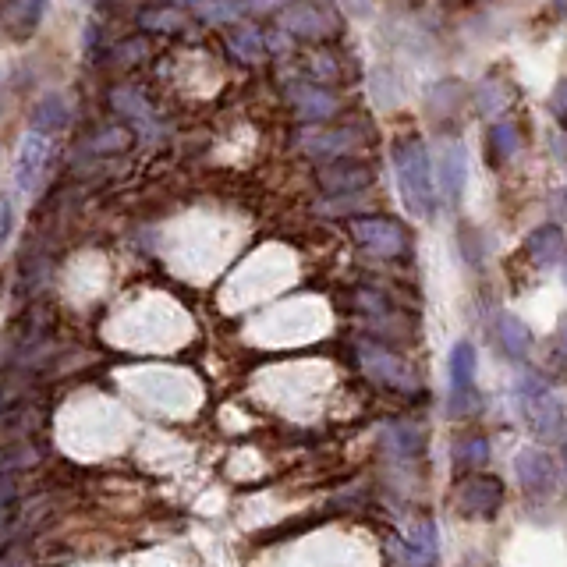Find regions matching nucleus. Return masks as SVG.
<instances>
[{
    "label": "nucleus",
    "instance_id": "1",
    "mask_svg": "<svg viewBox=\"0 0 567 567\" xmlns=\"http://www.w3.org/2000/svg\"><path fill=\"white\" fill-rule=\"evenodd\" d=\"M394 164H397V185L408 202V210L415 217H433L436 213V188L433 174H429V153L422 142H401L394 149Z\"/></svg>",
    "mask_w": 567,
    "mask_h": 567
},
{
    "label": "nucleus",
    "instance_id": "2",
    "mask_svg": "<svg viewBox=\"0 0 567 567\" xmlns=\"http://www.w3.org/2000/svg\"><path fill=\"white\" fill-rule=\"evenodd\" d=\"M518 408H521V419L529 422L532 433H539L543 440H557V436L564 433L567 426L564 404L557 401V394H553L539 376L525 373L518 380Z\"/></svg>",
    "mask_w": 567,
    "mask_h": 567
},
{
    "label": "nucleus",
    "instance_id": "3",
    "mask_svg": "<svg viewBox=\"0 0 567 567\" xmlns=\"http://www.w3.org/2000/svg\"><path fill=\"white\" fill-rule=\"evenodd\" d=\"M50 164H54V142H50L47 132H36V128H32L22 139L18 156H15V185L22 188V192H36L43 174L50 171Z\"/></svg>",
    "mask_w": 567,
    "mask_h": 567
},
{
    "label": "nucleus",
    "instance_id": "4",
    "mask_svg": "<svg viewBox=\"0 0 567 567\" xmlns=\"http://www.w3.org/2000/svg\"><path fill=\"white\" fill-rule=\"evenodd\" d=\"M451 397H454L451 404L454 415L468 412L475 401V348L465 341L454 344L451 351Z\"/></svg>",
    "mask_w": 567,
    "mask_h": 567
},
{
    "label": "nucleus",
    "instance_id": "5",
    "mask_svg": "<svg viewBox=\"0 0 567 567\" xmlns=\"http://www.w3.org/2000/svg\"><path fill=\"white\" fill-rule=\"evenodd\" d=\"M514 468H518V482L525 486V493L532 497H550L553 486H557V472H553L550 458L543 451H521L514 458Z\"/></svg>",
    "mask_w": 567,
    "mask_h": 567
},
{
    "label": "nucleus",
    "instance_id": "6",
    "mask_svg": "<svg viewBox=\"0 0 567 567\" xmlns=\"http://www.w3.org/2000/svg\"><path fill=\"white\" fill-rule=\"evenodd\" d=\"M504 504V486L497 479H468L458 493V507L468 518H493V511Z\"/></svg>",
    "mask_w": 567,
    "mask_h": 567
},
{
    "label": "nucleus",
    "instance_id": "7",
    "mask_svg": "<svg viewBox=\"0 0 567 567\" xmlns=\"http://www.w3.org/2000/svg\"><path fill=\"white\" fill-rule=\"evenodd\" d=\"M355 238L376 256H397L404 249V231L394 220H355Z\"/></svg>",
    "mask_w": 567,
    "mask_h": 567
},
{
    "label": "nucleus",
    "instance_id": "8",
    "mask_svg": "<svg viewBox=\"0 0 567 567\" xmlns=\"http://www.w3.org/2000/svg\"><path fill=\"white\" fill-rule=\"evenodd\" d=\"M43 4H47V0H8V4H4V29L18 39L32 36V29H36L39 18H43Z\"/></svg>",
    "mask_w": 567,
    "mask_h": 567
},
{
    "label": "nucleus",
    "instance_id": "9",
    "mask_svg": "<svg viewBox=\"0 0 567 567\" xmlns=\"http://www.w3.org/2000/svg\"><path fill=\"white\" fill-rule=\"evenodd\" d=\"M525 249H529V256L536 259L539 266H550L564 256V234H560V227H553V224L536 227V231L529 234V241H525Z\"/></svg>",
    "mask_w": 567,
    "mask_h": 567
},
{
    "label": "nucleus",
    "instance_id": "10",
    "mask_svg": "<svg viewBox=\"0 0 567 567\" xmlns=\"http://www.w3.org/2000/svg\"><path fill=\"white\" fill-rule=\"evenodd\" d=\"M497 337H500V344H504V351L511 358H525L532 351V334H529V327L521 323L518 316H511V312H500V319H497Z\"/></svg>",
    "mask_w": 567,
    "mask_h": 567
},
{
    "label": "nucleus",
    "instance_id": "11",
    "mask_svg": "<svg viewBox=\"0 0 567 567\" xmlns=\"http://www.w3.org/2000/svg\"><path fill=\"white\" fill-rule=\"evenodd\" d=\"M68 103H64V96H57V93H50V96H43L39 100V107L32 110V128L36 132H61L64 125H68Z\"/></svg>",
    "mask_w": 567,
    "mask_h": 567
},
{
    "label": "nucleus",
    "instance_id": "12",
    "mask_svg": "<svg viewBox=\"0 0 567 567\" xmlns=\"http://www.w3.org/2000/svg\"><path fill=\"white\" fill-rule=\"evenodd\" d=\"M440 178H443V192H447V199H458L461 188H465V149L454 142V146L443 149V160H440Z\"/></svg>",
    "mask_w": 567,
    "mask_h": 567
},
{
    "label": "nucleus",
    "instance_id": "13",
    "mask_svg": "<svg viewBox=\"0 0 567 567\" xmlns=\"http://www.w3.org/2000/svg\"><path fill=\"white\" fill-rule=\"evenodd\" d=\"M366 362H369V369H373V376H380V380L394 383V387H412V380L404 376V366L397 362V358L383 355V351H366Z\"/></svg>",
    "mask_w": 567,
    "mask_h": 567
},
{
    "label": "nucleus",
    "instance_id": "14",
    "mask_svg": "<svg viewBox=\"0 0 567 567\" xmlns=\"http://www.w3.org/2000/svg\"><path fill=\"white\" fill-rule=\"evenodd\" d=\"M369 181V171L366 167H355V164H337L330 167V171H323V185L327 188H358V185H366Z\"/></svg>",
    "mask_w": 567,
    "mask_h": 567
},
{
    "label": "nucleus",
    "instance_id": "15",
    "mask_svg": "<svg viewBox=\"0 0 567 567\" xmlns=\"http://www.w3.org/2000/svg\"><path fill=\"white\" fill-rule=\"evenodd\" d=\"M11 231H15V202L11 195H0V249L8 245Z\"/></svg>",
    "mask_w": 567,
    "mask_h": 567
},
{
    "label": "nucleus",
    "instance_id": "16",
    "mask_svg": "<svg viewBox=\"0 0 567 567\" xmlns=\"http://www.w3.org/2000/svg\"><path fill=\"white\" fill-rule=\"evenodd\" d=\"M490 454V447H486V440H468V443H461V451H458V465L465 468V465H479L482 458Z\"/></svg>",
    "mask_w": 567,
    "mask_h": 567
},
{
    "label": "nucleus",
    "instance_id": "17",
    "mask_svg": "<svg viewBox=\"0 0 567 567\" xmlns=\"http://www.w3.org/2000/svg\"><path fill=\"white\" fill-rule=\"evenodd\" d=\"M553 114H560V121H567V82L553 96Z\"/></svg>",
    "mask_w": 567,
    "mask_h": 567
},
{
    "label": "nucleus",
    "instance_id": "18",
    "mask_svg": "<svg viewBox=\"0 0 567 567\" xmlns=\"http://www.w3.org/2000/svg\"><path fill=\"white\" fill-rule=\"evenodd\" d=\"M557 355H560V362H564V369H567V323L560 327V341H557Z\"/></svg>",
    "mask_w": 567,
    "mask_h": 567
},
{
    "label": "nucleus",
    "instance_id": "19",
    "mask_svg": "<svg viewBox=\"0 0 567 567\" xmlns=\"http://www.w3.org/2000/svg\"><path fill=\"white\" fill-rule=\"evenodd\" d=\"M564 465H567V443H564Z\"/></svg>",
    "mask_w": 567,
    "mask_h": 567
}]
</instances>
